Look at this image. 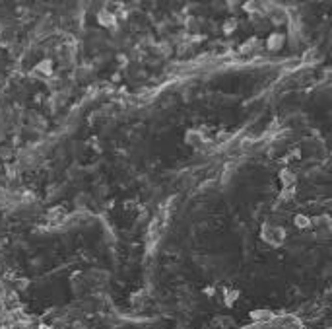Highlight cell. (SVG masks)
I'll return each mask as SVG.
<instances>
[{"label":"cell","instance_id":"1","mask_svg":"<svg viewBox=\"0 0 332 329\" xmlns=\"http://www.w3.org/2000/svg\"><path fill=\"white\" fill-rule=\"evenodd\" d=\"M241 329H303V323L293 314H266Z\"/></svg>","mask_w":332,"mask_h":329}]
</instances>
